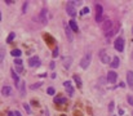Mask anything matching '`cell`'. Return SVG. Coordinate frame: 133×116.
Wrapping results in <instances>:
<instances>
[{"label": "cell", "instance_id": "8d00e7d4", "mask_svg": "<svg viewBox=\"0 0 133 116\" xmlns=\"http://www.w3.org/2000/svg\"><path fill=\"white\" fill-rule=\"evenodd\" d=\"M8 116H14V113L13 112H8Z\"/></svg>", "mask_w": 133, "mask_h": 116}, {"label": "cell", "instance_id": "4dcf8cb0", "mask_svg": "<svg viewBox=\"0 0 133 116\" xmlns=\"http://www.w3.org/2000/svg\"><path fill=\"white\" fill-rule=\"evenodd\" d=\"M58 48H57V46H56V48H54V50H53V57H57L58 55Z\"/></svg>", "mask_w": 133, "mask_h": 116}, {"label": "cell", "instance_id": "3957f363", "mask_svg": "<svg viewBox=\"0 0 133 116\" xmlns=\"http://www.w3.org/2000/svg\"><path fill=\"white\" fill-rule=\"evenodd\" d=\"M66 12H67V14L72 18L76 16V9H75V5H74L72 2H67V4H66Z\"/></svg>", "mask_w": 133, "mask_h": 116}, {"label": "cell", "instance_id": "8992f818", "mask_svg": "<svg viewBox=\"0 0 133 116\" xmlns=\"http://www.w3.org/2000/svg\"><path fill=\"white\" fill-rule=\"evenodd\" d=\"M99 58H101V62L102 63H111V58L109 57V54L105 50L99 52Z\"/></svg>", "mask_w": 133, "mask_h": 116}, {"label": "cell", "instance_id": "52a82bcc", "mask_svg": "<svg viewBox=\"0 0 133 116\" xmlns=\"http://www.w3.org/2000/svg\"><path fill=\"white\" fill-rule=\"evenodd\" d=\"M116 79H118V74L115 71H109V74H107V83L114 84L116 81Z\"/></svg>", "mask_w": 133, "mask_h": 116}, {"label": "cell", "instance_id": "cb8c5ba5", "mask_svg": "<svg viewBox=\"0 0 133 116\" xmlns=\"http://www.w3.org/2000/svg\"><path fill=\"white\" fill-rule=\"evenodd\" d=\"M43 85V81H39V83H36V84H34V85H31V89H38L39 86H41Z\"/></svg>", "mask_w": 133, "mask_h": 116}, {"label": "cell", "instance_id": "44dd1931", "mask_svg": "<svg viewBox=\"0 0 133 116\" xmlns=\"http://www.w3.org/2000/svg\"><path fill=\"white\" fill-rule=\"evenodd\" d=\"M74 80L76 81V85H77V88H82V80H80V77L77 76V75H75V76H74Z\"/></svg>", "mask_w": 133, "mask_h": 116}, {"label": "cell", "instance_id": "ffe728a7", "mask_svg": "<svg viewBox=\"0 0 133 116\" xmlns=\"http://www.w3.org/2000/svg\"><path fill=\"white\" fill-rule=\"evenodd\" d=\"M21 50L19 49H14V50H12V52H10V54H12L13 57H16V58H18V57H21Z\"/></svg>", "mask_w": 133, "mask_h": 116}, {"label": "cell", "instance_id": "7a4b0ae2", "mask_svg": "<svg viewBox=\"0 0 133 116\" xmlns=\"http://www.w3.org/2000/svg\"><path fill=\"white\" fill-rule=\"evenodd\" d=\"M39 18H40V22L43 23V25H47V23H48V21H49V18H50L49 10H48L47 8H43V9H41V12H40V16H39Z\"/></svg>", "mask_w": 133, "mask_h": 116}, {"label": "cell", "instance_id": "f546056e", "mask_svg": "<svg viewBox=\"0 0 133 116\" xmlns=\"http://www.w3.org/2000/svg\"><path fill=\"white\" fill-rule=\"evenodd\" d=\"M23 107H25V110H26V112H27V113H31V110H30V106H29V104H26V103H25V104H23Z\"/></svg>", "mask_w": 133, "mask_h": 116}, {"label": "cell", "instance_id": "8fae6325", "mask_svg": "<svg viewBox=\"0 0 133 116\" xmlns=\"http://www.w3.org/2000/svg\"><path fill=\"white\" fill-rule=\"evenodd\" d=\"M65 32H66V36H67L69 41H72V30L70 28V26L67 25V23H65Z\"/></svg>", "mask_w": 133, "mask_h": 116}, {"label": "cell", "instance_id": "d6a6232c", "mask_svg": "<svg viewBox=\"0 0 133 116\" xmlns=\"http://www.w3.org/2000/svg\"><path fill=\"white\" fill-rule=\"evenodd\" d=\"M17 71H18V72H22V71H23V68H22V66H18V67H17Z\"/></svg>", "mask_w": 133, "mask_h": 116}, {"label": "cell", "instance_id": "83f0119b", "mask_svg": "<svg viewBox=\"0 0 133 116\" xmlns=\"http://www.w3.org/2000/svg\"><path fill=\"white\" fill-rule=\"evenodd\" d=\"M14 63H16L17 66H22V60H21V58H16V60H14Z\"/></svg>", "mask_w": 133, "mask_h": 116}, {"label": "cell", "instance_id": "ba28073f", "mask_svg": "<svg viewBox=\"0 0 133 116\" xmlns=\"http://www.w3.org/2000/svg\"><path fill=\"white\" fill-rule=\"evenodd\" d=\"M102 7L99 5V4H97L96 5V21L97 22H101L102 21Z\"/></svg>", "mask_w": 133, "mask_h": 116}, {"label": "cell", "instance_id": "836d02e7", "mask_svg": "<svg viewBox=\"0 0 133 116\" xmlns=\"http://www.w3.org/2000/svg\"><path fill=\"white\" fill-rule=\"evenodd\" d=\"M74 3V5H80L82 4V2H72Z\"/></svg>", "mask_w": 133, "mask_h": 116}, {"label": "cell", "instance_id": "d4e9b609", "mask_svg": "<svg viewBox=\"0 0 133 116\" xmlns=\"http://www.w3.org/2000/svg\"><path fill=\"white\" fill-rule=\"evenodd\" d=\"M13 39H14V34L12 32V34H10L9 36H8V39H7V43H12V41H13Z\"/></svg>", "mask_w": 133, "mask_h": 116}, {"label": "cell", "instance_id": "277c9868", "mask_svg": "<svg viewBox=\"0 0 133 116\" xmlns=\"http://www.w3.org/2000/svg\"><path fill=\"white\" fill-rule=\"evenodd\" d=\"M114 46L118 52H124V39L123 38H118L114 43Z\"/></svg>", "mask_w": 133, "mask_h": 116}, {"label": "cell", "instance_id": "4316f807", "mask_svg": "<svg viewBox=\"0 0 133 116\" xmlns=\"http://www.w3.org/2000/svg\"><path fill=\"white\" fill-rule=\"evenodd\" d=\"M127 101H128V103L130 104V106L133 107V97H132V96H128V97H127Z\"/></svg>", "mask_w": 133, "mask_h": 116}, {"label": "cell", "instance_id": "74e56055", "mask_svg": "<svg viewBox=\"0 0 133 116\" xmlns=\"http://www.w3.org/2000/svg\"><path fill=\"white\" fill-rule=\"evenodd\" d=\"M132 34H133V27H132Z\"/></svg>", "mask_w": 133, "mask_h": 116}, {"label": "cell", "instance_id": "484cf974", "mask_svg": "<svg viewBox=\"0 0 133 116\" xmlns=\"http://www.w3.org/2000/svg\"><path fill=\"white\" fill-rule=\"evenodd\" d=\"M114 107H115V103L114 102H110V104H109V112H113Z\"/></svg>", "mask_w": 133, "mask_h": 116}, {"label": "cell", "instance_id": "1f68e13d", "mask_svg": "<svg viewBox=\"0 0 133 116\" xmlns=\"http://www.w3.org/2000/svg\"><path fill=\"white\" fill-rule=\"evenodd\" d=\"M4 61V49H2V55H0V62Z\"/></svg>", "mask_w": 133, "mask_h": 116}, {"label": "cell", "instance_id": "e575fe53", "mask_svg": "<svg viewBox=\"0 0 133 116\" xmlns=\"http://www.w3.org/2000/svg\"><path fill=\"white\" fill-rule=\"evenodd\" d=\"M14 116H21V112H18V111H14Z\"/></svg>", "mask_w": 133, "mask_h": 116}, {"label": "cell", "instance_id": "30bf717a", "mask_svg": "<svg viewBox=\"0 0 133 116\" xmlns=\"http://www.w3.org/2000/svg\"><path fill=\"white\" fill-rule=\"evenodd\" d=\"M39 63H40V61H39V57L38 55H34V57H31L30 60H29V66L30 67H35Z\"/></svg>", "mask_w": 133, "mask_h": 116}, {"label": "cell", "instance_id": "ac0fdd59", "mask_svg": "<svg viewBox=\"0 0 133 116\" xmlns=\"http://www.w3.org/2000/svg\"><path fill=\"white\" fill-rule=\"evenodd\" d=\"M10 74H12V77H13V80L16 81V84H18L19 83V77H18V75L16 74V71H14V70H10Z\"/></svg>", "mask_w": 133, "mask_h": 116}, {"label": "cell", "instance_id": "6da1fadb", "mask_svg": "<svg viewBox=\"0 0 133 116\" xmlns=\"http://www.w3.org/2000/svg\"><path fill=\"white\" fill-rule=\"evenodd\" d=\"M91 61H92V54H91V52H87L84 54V57L82 58V61H80V67L83 70L88 68V66L91 65Z\"/></svg>", "mask_w": 133, "mask_h": 116}, {"label": "cell", "instance_id": "d6986e66", "mask_svg": "<svg viewBox=\"0 0 133 116\" xmlns=\"http://www.w3.org/2000/svg\"><path fill=\"white\" fill-rule=\"evenodd\" d=\"M66 102V99L63 98V97H56V98H54V103H56V104H63Z\"/></svg>", "mask_w": 133, "mask_h": 116}, {"label": "cell", "instance_id": "f1b7e54d", "mask_svg": "<svg viewBox=\"0 0 133 116\" xmlns=\"http://www.w3.org/2000/svg\"><path fill=\"white\" fill-rule=\"evenodd\" d=\"M87 13H89V8H88V7H85V8L82 10V16H83V14H87Z\"/></svg>", "mask_w": 133, "mask_h": 116}, {"label": "cell", "instance_id": "7402d4cb", "mask_svg": "<svg viewBox=\"0 0 133 116\" xmlns=\"http://www.w3.org/2000/svg\"><path fill=\"white\" fill-rule=\"evenodd\" d=\"M47 93H48L49 96H54V93H56V90H54L52 86H49V88L47 89Z\"/></svg>", "mask_w": 133, "mask_h": 116}, {"label": "cell", "instance_id": "5b68a950", "mask_svg": "<svg viewBox=\"0 0 133 116\" xmlns=\"http://www.w3.org/2000/svg\"><path fill=\"white\" fill-rule=\"evenodd\" d=\"M114 28V25H113V21H110V19H106L105 22H103V25H102V30H103V32L105 34H107V32H110Z\"/></svg>", "mask_w": 133, "mask_h": 116}, {"label": "cell", "instance_id": "2e32d148", "mask_svg": "<svg viewBox=\"0 0 133 116\" xmlns=\"http://www.w3.org/2000/svg\"><path fill=\"white\" fill-rule=\"evenodd\" d=\"M69 26H70V28H71L72 31H75V32H77V31H79V27H77L76 22H75V19H71V21H70Z\"/></svg>", "mask_w": 133, "mask_h": 116}, {"label": "cell", "instance_id": "7c38bea8", "mask_svg": "<svg viewBox=\"0 0 133 116\" xmlns=\"http://www.w3.org/2000/svg\"><path fill=\"white\" fill-rule=\"evenodd\" d=\"M2 94H3L4 97H9L10 94H12V88L8 86V85L3 86V88H2Z\"/></svg>", "mask_w": 133, "mask_h": 116}, {"label": "cell", "instance_id": "e0dca14e", "mask_svg": "<svg viewBox=\"0 0 133 116\" xmlns=\"http://www.w3.org/2000/svg\"><path fill=\"white\" fill-rule=\"evenodd\" d=\"M110 66H111V68H118L119 67V58L118 57H114V60H111V63H110Z\"/></svg>", "mask_w": 133, "mask_h": 116}, {"label": "cell", "instance_id": "9a60e30c", "mask_svg": "<svg viewBox=\"0 0 133 116\" xmlns=\"http://www.w3.org/2000/svg\"><path fill=\"white\" fill-rule=\"evenodd\" d=\"M17 86H18V89H19L21 96H22V97H25V94H26V92H25V81H21V83H18Z\"/></svg>", "mask_w": 133, "mask_h": 116}, {"label": "cell", "instance_id": "4fadbf2b", "mask_svg": "<svg viewBox=\"0 0 133 116\" xmlns=\"http://www.w3.org/2000/svg\"><path fill=\"white\" fill-rule=\"evenodd\" d=\"M127 81L130 89H133V71H128L127 72Z\"/></svg>", "mask_w": 133, "mask_h": 116}, {"label": "cell", "instance_id": "d590c367", "mask_svg": "<svg viewBox=\"0 0 133 116\" xmlns=\"http://www.w3.org/2000/svg\"><path fill=\"white\" fill-rule=\"evenodd\" d=\"M49 67H50V68H54V62H50V65H49Z\"/></svg>", "mask_w": 133, "mask_h": 116}, {"label": "cell", "instance_id": "603a6c76", "mask_svg": "<svg viewBox=\"0 0 133 116\" xmlns=\"http://www.w3.org/2000/svg\"><path fill=\"white\" fill-rule=\"evenodd\" d=\"M27 8H29V2H25V3H23V8H22V13H26V12H27Z\"/></svg>", "mask_w": 133, "mask_h": 116}, {"label": "cell", "instance_id": "5bb4252c", "mask_svg": "<svg viewBox=\"0 0 133 116\" xmlns=\"http://www.w3.org/2000/svg\"><path fill=\"white\" fill-rule=\"evenodd\" d=\"M71 62H72V58H71V57H63V58H62V63H63L65 68H70Z\"/></svg>", "mask_w": 133, "mask_h": 116}, {"label": "cell", "instance_id": "9c48e42d", "mask_svg": "<svg viewBox=\"0 0 133 116\" xmlns=\"http://www.w3.org/2000/svg\"><path fill=\"white\" fill-rule=\"evenodd\" d=\"M63 85H65V88H66V92L69 93V96H74V93H75V90H74V88H72V84H71V81H65L63 83Z\"/></svg>", "mask_w": 133, "mask_h": 116}]
</instances>
